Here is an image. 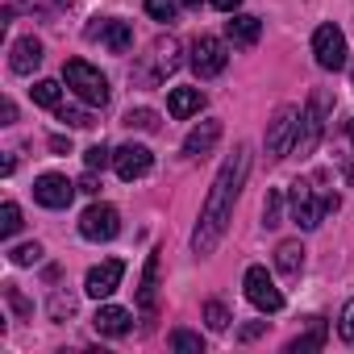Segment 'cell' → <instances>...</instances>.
<instances>
[{
	"label": "cell",
	"mask_w": 354,
	"mask_h": 354,
	"mask_svg": "<svg viewBox=\"0 0 354 354\" xmlns=\"http://www.w3.org/2000/svg\"><path fill=\"white\" fill-rule=\"evenodd\" d=\"M209 5H213V9H221V13H238L242 0H209Z\"/></svg>",
	"instance_id": "obj_36"
},
{
	"label": "cell",
	"mask_w": 354,
	"mask_h": 354,
	"mask_svg": "<svg viewBox=\"0 0 354 354\" xmlns=\"http://www.w3.org/2000/svg\"><path fill=\"white\" fill-rule=\"evenodd\" d=\"M325 337H329L325 317H308V329H304L300 337H292V342H288V354H313V350H321V346H325Z\"/></svg>",
	"instance_id": "obj_20"
},
{
	"label": "cell",
	"mask_w": 354,
	"mask_h": 354,
	"mask_svg": "<svg viewBox=\"0 0 354 354\" xmlns=\"http://www.w3.org/2000/svg\"><path fill=\"white\" fill-rule=\"evenodd\" d=\"M313 55H317V67L342 71V67H346V34H342L337 26H317V34H313Z\"/></svg>",
	"instance_id": "obj_7"
},
{
	"label": "cell",
	"mask_w": 354,
	"mask_h": 354,
	"mask_svg": "<svg viewBox=\"0 0 354 354\" xmlns=\"http://www.w3.org/2000/svg\"><path fill=\"white\" fill-rule=\"evenodd\" d=\"M138 308L150 317L158 308V250L146 259V271H142V288H138Z\"/></svg>",
	"instance_id": "obj_19"
},
{
	"label": "cell",
	"mask_w": 354,
	"mask_h": 354,
	"mask_svg": "<svg viewBox=\"0 0 354 354\" xmlns=\"http://www.w3.org/2000/svg\"><path fill=\"white\" fill-rule=\"evenodd\" d=\"M205 109V92L201 88H171L167 92V113L175 117V121H184V117H192V113H201Z\"/></svg>",
	"instance_id": "obj_16"
},
{
	"label": "cell",
	"mask_w": 354,
	"mask_h": 354,
	"mask_svg": "<svg viewBox=\"0 0 354 354\" xmlns=\"http://www.w3.org/2000/svg\"><path fill=\"white\" fill-rule=\"evenodd\" d=\"M184 0H146V13L154 21H175V13H180Z\"/></svg>",
	"instance_id": "obj_26"
},
{
	"label": "cell",
	"mask_w": 354,
	"mask_h": 354,
	"mask_svg": "<svg viewBox=\"0 0 354 354\" xmlns=\"http://www.w3.org/2000/svg\"><path fill=\"white\" fill-rule=\"evenodd\" d=\"M92 325H96V333H104V337H121V333H129L133 313L121 308V304H100L96 317H92Z\"/></svg>",
	"instance_id": "obj_14"
},
{
	"label": "cell",
	"mask_w": 354,
	"mask_h": 354,
	"mask_svg": "<svg viewBox=\"0 0 354 354\" xmlns=\"http://www.w3.org/2000/svg\"><path fill=\"white\" fill-rule=\"evenodd\" d=\"M109 162H113V150H109L104 142H96V146L84 150V167H88V171H104Z\"/></svg>",
	"instance_id": "obj_27"
},
{
	"label": "cell",
	"mask_w": 354,
	"mask_h": 354,
	"mask_svg": "<svg viewBox=\"0 0 354 354\" xmlns=\"http://www.w3.org/2000/svg\"><path fill=\"white\" fill-rule=\"evenodd\" d=\"M205 321H209V329H217V333H221V329H230V321H234V317H230V308H225L221 300H209V304H205Z\"/></svg>",
	"instance_id": "obj_28"
},
{
	"label": "cell",
	"mask_w": 354,
	"mask_h": 354,
	"mask_svg": "<svg viewBox=\"0 0 354 354\" xmlns=\"http://www.w3.org/2000/svg\"><path fill=\"white\" fill-rule=\"evenodd\" d=\"M346 129H350V146H354V117H350V125H346Z\"/></svg>",
	"instance_id": "obj_38"
},
{
	"label": "cell",
	"mask_w": 354,
	"mask_h": 354,
	"mask_svg": "<svg viewBox=\"0 0 354 354\" xmlns=\"http://www.w3.org/2000/svg\"><path fill=\"white\" fill-rule=\"evenodd\" d=\"M113 167H117V175H121L125 184H133V180H142V175L154 167V154L142 142H125V146L113 150Z\"/></svg>",
	"instance_id": "obj_11"
},
{
	"label": "cell",
	"mask_w": 354,
	"mask_h": 354,
	"mask_svg": "<svg viewBox=\"0 0 354 354\" xmlns=\"http://www.w3.org/2000/svg\"><path fill=\"white\" fill-rule=\"evenodd\" d=\"M337 329H342V337H346V342L354 346V300H350V304L342 308V321H337Z\"/></svg>",
	"instance_id": "obj_34"
},
{
	"label": "cell",
	"mask_w": 354,
	"mask_h": 354,
	"mask_svg": "<svg viewBox=\"0 0 354 354\" xmlns=\"http://www.w3.org/2000/svg\"><path fill=\"white\" fill-rule=\"evenodd\" d=\"M221 142V121L217 117H209V121H201L188 138H184V154H192V158H205L213 146Z\"/></svg>",
	"instance_id": "obj_15"
},
{
	"label": "cell",
	"mask_w": 354,
	"mask_h": 354,
	"mask_svg": "<svg viewBox=\"0 0 354 354\" xmlns=\"http://www.w3.org/2000/svg\"><path fill=\"white\" fill-rule=\"evenodd\" d=\"M0 117H5L0 125H13V121H17V104H13V100H5V104H0Z\"/></svg>",
	"instance_id": "obj_35"
},
{
	"label": "cell",
	"mask_w": 354,
	"mask_h": 354,
	"mask_svg": "<svg viewBox=\"0 0 354 354\" xmlns=\"http://www.w3.org/2000/svg\"><path fill=\"white\" fill-rule=\"evenodd\" d=\"M263 329H267V321H254V325H246V329H242V342H250V337H259Z\"/></svg>",
	"instance_id": "obj_37"
},
{
	"label": "cell",
	"mask_w": 354,
	"mask_h": 354,
	"mask_svg": "<svg viewBox=\"0 0 354 354\" xmlns=\"http://www.w3.org/2000/svg\"><path fill=\"white\" fill-rule=\"evenodd\" d=\"M263 225L267 230L283 225V196L279 192H267V201H263Z\"/></svg>",
	"instance_id": "obj_25"
},
{
	"label": "cell",
	"mask_w": 354,
	"mask_h": 354,
	"mask_svg": "<svg viewBox=\"0 0 354 354\" xmlns=\"http://www.w3.org/2000/svg\"><path fill=\"white\" fill-rule=\"evenodd\" d=\"M259 34H263V21L250 17V13H234V17L225 21V38H230L234 46H254Z\"/></svg>",
	"instance_id": "obj_17"
},
{
	"label": "cell",
	"mask_w": 354,
	"mask_h": 354,
	"mask_svg": "<svg viewBox=\"0 0 354 354\" xmlns=\"http://www.w3.org/2000/svg\"><path fill=\"white\" fill-rule=\"evenodd\" d=\"M9 259H13V267H34V263L42 259V246H38V242H26V246L9 250Z\"/></svg>",
	"instance_id": "obj_31"
},
{
	"label": "cell",
	"mask_w": 354,
	"mask_h": 354,
	"mask_svg": "<svg viewBox=\"0 0 354 354\" xmlns=\"http://www.w3.org/2000/svg\"><path fill=\"white\" fill-rule=\"evenodd\" d=\"M84 34H88V42H100V46L113 50V55H125V50L133 46V30H129V21H117V17H96Z\"/></svg>",
	"instance_id": "obj_8"
},
{
	"label": "cell",
	"mask_w": 354,
	"mask_h": 354,
	"mask_svg": "<svg viewBox=\"0 0 354 354\" xmlns=\"http://www.w3.org/2000/svg\"><path fill=\"white\" fill-rule=\"evenodd\" d=\"M246 175H250V146L238 142L234 154L221 162L209 196H205V209H201V221H196V234H192V254H213L217 250V242L225 238V230L234 221V205L246 188Z\"/></svg>",
	"instance_id": "obj_1"
},
{
	"label": "cell",
	"mask_w": 354,
	"mask_h": 354,
	"mask_svg": "<svg viewBox=\"0 0 354 354\" xmlns=\"http://www.w3.org/2000/svg\"><path fill=\"white\" fill-rule=\"evenodd\" d=\"M242 288H246V300H250L259 313H279V308H283V292L275 288V279L267 275V267H246Z\"/></svg>",
	"instance_id": "obj_6"
},
{
	"label": "cell",
	"mask_w": 354,
	"mask_h": 354,
	"mask_svg": "<svg viewBox=\"0 0 354 354\" xmlns=\"http://www.w3.org/2000/svg\"><path fill=\"white\" fill-rule=\"evenodd\" d=\"M121 275H125V263H121V259H104V263H96V267L88 271L84 292H88L92 300H104V296H113V292H117Z\"/></svg>",
	"instance_id": "obj_13"
},
{
	"label": "cell",
	"mask_w": 354,
	"mask_h": 354,
	"mask_svg": "<svg viewBox=\"0 0 354 354\" xmlns=\"http://www.w3.org/2000/svg\"><path fill=\"white\" fill-rule=\"evenodd\" d=\"M125 125H129V129H146V133H150V129H158V117H154L150 109H129V113H125Z\"/></svg>",
	"instance_id": "obj_30"
},
{
	"label": "cell",
	"mask_w": 354,
	"mask_h": 354,
	"mask_svg": "<svg viewBox=\"0 0 354 354\" xmlns=\"http://www.w3.org/2000/svg\"><path fill=\"white\" fill-rule=\"evenodd\" d=\"M171 350L175 354H205V337L192 333V329H175L171 333Z\"/></svg>",
	"instance_id": "obj_23"
},
{
	"label": "cell",
	"mask_w": 354,
	"mask_h": 354,
	"mask_svg": "<svg viewBox=\"0 0 354 354\" xmlns=\"http://www.w3.org/2000/svg\"><path fill=\"white\" fill-rule=\"evenodd\" d=\"M350 75H354V71H350Z\"/></svg>",
	"instance_id": "obj_40"
},
{
	"label": "cell",
	"mask_w": 354,
	"mask_h": 354,
	"mask_svg": "<svg viewBox=\"0 0 354 354\" xmlns=\"http://www.w3.org/2000/svg\"><path fill=\"white\" fill-rule=\"evenodd\" d=\"M275 267H279L283 279H300V271H304V246H300V242H279Z\"/></svg>",
	"instance_id": "obj_21"
},
{
	"label": "cell",
	"mask_w": 354,
	"mask_h": 354,
	"mask_svg": "<svg viewBox=\"0 0 354 354\" xmlns=\"http://www.w3.org/2000/svg\"><path fill=\"white\" fill-rule=\"evenodd\" d=\"M325 113H329V92H313L308 109L300 113V129H296V146L292 154H313L325 138Z\"/></svg>",
	"instance_id": "obj_4"
},
{
	"label": "cell",
	"mask_w": 354,
	"mask_h": 354,
	"mask_svg": "<svg viewBox=\"0 0 354 354\" xmlns=\"http://www.w3.org/2000/svg\"><path fill=\"white\" fill-rule=\"evenodd\" d=\"M59 121L71 125V129H88V125H92V117H88L84 109H59Z\"/></svg>",
	"instance_id": "obj_33"
},
{
	"label": "cell",
	"mask_w": 354,
	"mask_h": 354,
	"mask_svg": "<svg viewBox=\"0 0 354 354\" xmlns=\"http://www.w3.org/2000/svg\"><path fill=\"white\" fill-rule=\"evenodd\" d=\"M296 129H300V109L283 104V109L267 121V154H271V158L292 154V146H296Z\"/></svg>",
	"instance_id": "obj_5"
},
{
	"label": "cell",
	"mask_w": 354,
	"mask_h": 354,
	"mask_svg": "<svg viewBox=\"0 0 354 354\" xmlns=\"http://www.w3.org/2000/svg\"><path fill=\"white\" fill-rule=\"evenodd\" d=\"M175 67H180V42L175 38L154 42V75H171Z\"/></svg>",
	"instance_id": "obj_22"
},
{
	"label": "cell",
	"mask_w": 354,
	"mask_h": 354,
	"mask_svg": "<svg viewBox=\"0 0 354 354\" xmlns=\"http://www.w3.org/2000/svg\"><path fill=\"white\" fill-rule=\"evenodd\" d=\"M225 63H230V55H225V42H221V38L201 34V38L192 42V67H196V75H201V80L221 75V71H225Z\"/></svg>",
	"instance_id": "obj_9"
},
{
	"label": "cell",
	"mask_w": 354,
	"mask_h": 354,
	"mask_svg": "<svg viewBox=\"0 0 354 354\" xmlns=\"http://www.w3.org/2000/svg\"><path fill=\"white\" fill-rule=\"evenodd\" d=\"M38 63H42V42H38V38H17V42H13V55H9V67H13L17 75H30Z\"/></svg>",
	"instance_id": "obj_18"
},
{
	"label": "cell",
	"mask_w": 354,
	"mask_h": 354,
	"mask_svg": "<svg viewBox=\"0 0 354 354\" xmlns=\"http://www.w3.org/2000/svg\"><path fill=\"white\" fill-rule=\"evenodd\" d=\"M288 205H292V221L300 225V230H317L321 225V217L325 213H337V196L329 192V196H317V188L308 184V180H296L292 184V192H288Z\"/></svg>",
	"instance_id": "obj_2"
},
{
	"label": "cell",
	"mask_w": 354,
	"mask_h": 354,
	"mask_svg": "<svg viewBox=\"0 0 354 354\" xmlns=\"http://www.w3.org/2000/svg\"><path fill=\"white\" fill-rule=\"evenodd\" d=\"M71 313H75V296H71V292H55V296H50V317L63 321V317H71Z\"/></svg>",
	"instance_id": "obj_32"
},
{
	"label": "cell",
	"mask_w": 354,
	"mask_h": 354,
	"mask_svg": "<svg viewBox=\"0 0 354 354\" xmlns=\"http://www.w3.org/2000/svg\"><path fill=\"white\" fill-rule=\"evenodd\" d=\"M30 92H34V104H42V109H59V100H63V88L55 80H38Z\"/></svg>",
	"instance_id": "obj_24"
},
{
	"label": "cell",
	"mask_w": 354,
	"mask_h": 354,
	"mask_svg": "<svg viewBox=\"0 0 354 354\" xmlns=\"http://www.w3.org/2000/svg\"><path fill=\"white\" fill-rule=\"evenodd\" d=\"M17 230H21V209H17L13 201H5V209H0V234L13 238Z\"/></svg>",
	"instance_id": "obj_29"
},
{
	"label": "cell",
	"mask_w": 354,
	"mask_h": 354,
	"mask_svg": "<svg viewBox=\"0 0 354 354\" xmlns=\"http://www.w3.org/2000/svg\"><path fill=\"white\" fill-rule=\"evenodd\" d=\"M117 230H121V217H117L113 205H92V209L80 217V234H84L88 242H113Z\"/></svg>",
	"instance_id": "obj_10"
},
{
	"label": "cell",
	"mask_w": 354,
	"mask_h": 354,
	"mask_svg": "<svg viewBox=\"0 0 354 354\" xmlns=\"http://www.w3.org/2000/svg\"><path fill=\"white\" fill-rule=\"evenodd\" d=\"M75 188L80 184H71L67 175H38V184H34V201L42 205V209H67L71 201H75Z\"/></svg>",
	"instance_id": "obj_12"
},
{
	"label": "cell",
	"mask_w": 354,
	"mask_h": 354,
	"mask_svg": "<svg viewBox=\"0 0 354 354\" xmlns=\"http://www.w3.org/2000/svg\"><path fill=\"white\" fill-rule=\"evenodd\" d=\"M184 5H188V9H196V5H201V0H184Z\"/></svg>",
	"instance_id": "obj_39"
},
{
	"label": "cell",
	"mask_w": 354,
	"mask_h": 354,
	"mask_svg": "<svg viewBox=\"0 0 354 354\" xmlns=\"http://www.w3.org/2000/svg\"><path fill=\"white\" fill-rule=\"evenodd\" d=\"M63 80H67V88H71L84 104H92V109H104V104H109V80H104L92 63L71 59V63L63 67Z\"/></svg>",
	"instance_id": "obj_3"
}]
</instances>
